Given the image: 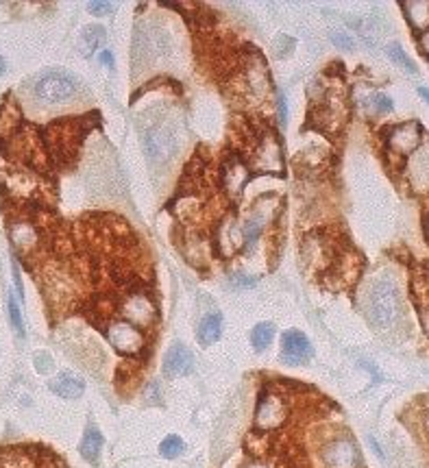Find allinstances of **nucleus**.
Segmentation results:
<instances>
[{
  "label": "nucleus",
  "instance_id": "f257e3e1",
  "mask_svg": "<svg viewBox=\"0 0 429 468\" xmlns=\"http://www.w3.org/2000/svg\"><path fill=\"white\" fill-rule=\"evenodd\" d=\"M368 314L373 325L379 329H390L399 318V292L388 281H377L370 287Z\"/></svg>",
  "mask_w": 429,
  "mask_h": 468
},
{
  "label": "nucleus",
  "instance_id": "f03ea898",
  "mask_svg": "<svg viewBox=\"0 0 429 468\" xmlns=\"http://www.w3.org/2000/svg\"><path fill=\"white\" fill-rule=\"evenodd\" d=\"M248 168L255 172H273L279 174L283 170V155L277 135L268 131H260L257 139L248 149Z\"/></svg>",
  "mask_w": 429,
  "mask_h": 468
},
{
  "label": "nucleus",
  "instance_id": "7ed1b4c3",
  "mask_svg": "<svg viewBox=\"0 0 429 468\" xmlns=\"http://www.w3.org/2000/svg\"><path fill=\"white\" fill-rule=\"evenodd\" d=\"M76 79L68 72H48L42 79L35 81L33 92L42 103L55 105V103H64L76 94Z\"/></svg>",
  "mask_w": 429,
  "mask_h": 468
},
{
  "label": "nucleus",
  "instance_id": "20e7f679",
  "mask_svg": "<svg viewBox=\"0 0 429 468\" xmlns=\"http://www.w3.org/2000/svg\"><path fill=\"white\" fill-rule=\"evenodd\" d=\"M107 340L122 355H137L147 346V336L129 320H113L107 327Z\"/></svg>",
  "mask_w": 429,
  "mask_h": 468
},
{
  "label": "nucleus",
  "instance_id": "39448f33",
  "mask_svg": "<svg viewBox=\"0 0 429 468\" xmlns=\"http://www.w3.org/2000/svg\"><path fill=\"white\" fill-rule=\"evenodd\" d=\"M288 421V403L277 392H264L257 401L255 427L262 431H275Z\"/></svg>",
  "mask_w": 429,
  "mask_h": 468
},
{
  "label": "nucleus",
  "instance_id": "423d86ee",
  "mask_svg": "<svg viewBox=\"0 0 429 468\" xmlns=\"http://www.w3.org/2000/svg\"><path fill=\"white\" fill-rule=\"evenodd\" d=\"M122 316L129 323H133L139 329H149L157 323V307L144 292H135V295L127 297L122 303Z\"/></svg>",
  "mask_w": 429,
  "mask_h": 468
},
{
  "label": "nucleus",
  "instance_id": "0eeeda50",
  "mask_svg": "<svg viewBox=\"0 0 429 468\" xmlns=\"http://www.w3.org/2000/svg\"><path fill=\"white\" fill-rule=\"evenodd\" d=\"M423 139V127L418 122H404V125H394L388 131V146L390 153L396 157H408L412 151H416V146Z\"/></svg>",
  "mask_w": 429,
  "mask_h": 468
},
{
  "label": "nucleus",
  "instance_id": "6e6552de",
  "mask_svg": "<svg viewBox=\"0 0 429 468\" xmlns=\"http://www.w3.org/2000/svg\"><path fill=\"white\" fill-rule=\"evenodd\" d=\"M144 146H147V153L153 161H164L168 159L170 155L175 153L177 149V137H175V131L170 127H164V125H157L153 127L147 137H144Z\"/></svg>",
  "mask_w": 429,
  "mask_h": 468
},
{
  "label": "nucleus",
  "instance_id": "1a4fd4ad",
  "mask_svg": "<svg viewBox=\"0 0 429 468\" xmlns=\"http://www.w3.org/2000/svg\"><path fill=\"white\" fill-rule=\"evenodd\" d=\"M311 358V344L301 331H285L281 338V360L288 366H299Z\"/></svg>",
  "mask_w": 429,
  "mask_h": 468
},
{
  "label": "nucleus",
  "instance_id": "9d476101",
  "mask_svg": "<svg viewBox=\"0 0 429 468\" xmlns=\"http://www.w3.org/2000/svg\"><path fill=\"white\" fill-rule=\"evenodd\" d=\"M323 460L327 468H355L358 464V449L349 440H333L325 447Z\"/></svg>",
  "mask_w": 429,
  "mask_h": 468
},
{
  "label": "nucleus",
  "instance_id": "9b49d317",
  "mask_svg": "<svg viewBox=\"0 0 429 468\" xmlns=\"http://www.w3.org/2000/svg\"><path fill=\"white\" fill-rule=\"evenodd\" d=\"M164 375L168 379H175V377H185L194 370V358L190 350L183 344H175L173 348L168 350L166 358H164Z\"/></svg>",
  "mask_w": 429,
  "mask_h": 468
},
{
  "label": "nucleus",
  "instance_id": "f8f14e48",
  "mask_svg": "<svg viewBox=\"0 0 429 468\" xmlns=\"http://www.w3.org/2000/svg\"><path fill=\"white\" fill-rule=\"evenodd\" d=\"M246 181H248V168L238 157L229 159L222 166V170H220V183L231 196H238L242 192V188L246 186Z\"/></svg>",
  "mask_w": 429,
  "mask_h": 468
},
{
  "label": "nucleus",
  "instance_id": "ddd939ff",
  "mask_svg": "<svg viewBox=\"0 0 429 468\" xmlns=\"http://www.w3.org/2000/svg\"><path fill=\"white\" fill-rule=\"evenodd\" d=\"M50 137L55 139L57 151L62 153H72L79 144V122H72V118H66L64 122H57L50 127Z\"/></svg>",
  "mask_w": 429,
  "mask_h": 468
},
{
  "label": "nucleus",
  "instance_id": "4468645a",
  "mask_svg": "<svg viewBox=\"0 0 429 468\" xmlns=\"http://www.w3.org/2000/svg\"><path fill=\"white\" fill-rule=\"evenodd\" d=\"M50 390L62 399H79L85 392V382L74 372H59L50 382Z\"/></svg>",
  "mask_w": 429,
  "mask_h": 468
},
{
  "label": "nucleus",
  "instance_id": "2eb2a0df",
  "mask_svg": "<svg viewBox=\"0 0 429 468\" xmlns=\"http://www.w3.org/2000/svg\"><path fill=\"white\" fill-rule=\"evenodd\" d=\"M0 468H38V462L26 449H3Z\"/></svg>",
  "mask_w": 429,
  "mask_h": 468
},
{
  "label": "nucleus",
  "instance_id": "dca6fc26",
  "mask_svg": "<svg viewBox=\"0 0 429 468\" xmlns=\"http://www.w3.org/2000/svg\"><path fill=\"white\" fill-rule=\"evenodd\" d=\"M222 333V318L220 314H210L201 320V325H198V331H196V338L203 346H210L214 344Z\"/></svg>",
  "mask_w": 429,
  "mask_h": 468
},
{
  "label": "nucleus",
  "instance_id": "f3484780",
  "mask_svg": "<svg viewBox=\"0 0 429 468\" xmlns=\"http://www.w3.org/2000/svg\"><path fill=\"white\" fill-rule=\"evenodd\" d=\"M105 40V28L103 26H85L83 33L79 35V50L83 57H90Z\"/></svg>",
  "mask_w": 429,
  "mask_h": 468
},
{
  "label": "nucleus",
  "instance_id": "a211bd4d",
  "mask_svg": "<svg viewBox=\"0 0 429 468\" xmlns=\"http://www.w3.org/2000/svg\"><path fill=\"white\" fill-rule=\"evenodd\" d=\"M401 9L406 11V18L416 31H427L429 28V3H401Z\"/></svg>",
  "mask_w": 429,
  "mask_h": 468
},
{
  "label": "nucleus",
  "instance_id": "6ab92c4d",
  "mask_svg": "<svg viewBox=\"0 0 429 468\" xmlns=\"http://www.w3.org/2000/svg\"><path fill=\"white\" fill-rule=\"evenodd\" d=\"M103 449V435L96 427H90L81 440V455L88 462H96Z\"/></svg>",
  "mask_w": 429,
  "mask_h": 468
},
{
  "label": "nucleus",
  "instance_id": "aec40b11",
  "mask_svg": "<svg viewBox=\"0 0 429 468\" xmlns=\"http://www.w3.org/2000/svg\"><path fill=\"white\" fill-rule=\"evenodd\" d=\"M234 224H236L234 220H224V222L220 224V229H218V244H220V249H222L224 255H231V253L240 246V242L236 240V236H238V233H242V231H238Z\"/></svg>",
  "mask_w": 429,
  "mask_h": 468
},
{
  "label": "nucleus",
  "instance_id": "412c9836",
  "mask_svg": "<svg viewBox=\"0 0 429 468\" xmlns=\"http://www.w3.org/2000/svg\"><path fill=\"white\" fill-rule=\"evenodd\" d=\"M273 338H275V325L273 323H257L251 331V344H253V348L257 350V353L266 350V346H270Z\"/></svg>",
  "mask_w": 429,
  "mask_h": 468
},
{
  "label": "nucleus",
  "instance_id": "4be33fe9",
  "mask_svg": "<svg viewBox=\"0 0 429 468\" xmlns=\"http://www.w3.org/2000/svg\"><path fill=\"white\" fill-rule=\"evenodd\" d=\"M262 231H264V218L257 216V214L251 216V218L246 220L244 229H242V242H244L246 246H253L257 240H260Z\"/></svg>",
  "mask_w": 429,
  "mask_h": 468
},
{
  "label": "nucleus",
  "instance_id": "5701e85b",
  "mask_svg": "<svg viewBox=\"0 0 429 468\" xmlns=\"http://www.w3.org/2000/svg\"><path fill=\"white\" fill-rule=\"evenodd\" d=\"M183 449H185V445H183V440H181L179 435H168V438H164L161 445H159V453L164 457H168V460L179 457L183 453Z\"/></svg>",
  "mask_w": 429,
  "mask_h": 468
},
{
  "label": "nucleus",
  "instance_id": "b1692460",
  "mask_svg": "<svg viewBox=\"0 0 429 468\" xmlns=\"http://www.w3.org/2000/svg\"><path fill=\"white\" fill-rule=\"evenodd\" d=\"M388 55H390V59H392V62L401 64V66H404L406 70H410L412 74L416 72V66L412 64V59H410V57L401 50V46H399V44H390V46H388Z\"/></svg>",
  "mask_w": 429,
  "mask_h": 468
},
{
  "label": "nucleus",
  "instance_id": "393cba45",
  "mask_svg": "<svg viewBox=\"0 0 429 468\" xmlns=\"http://www.w3.org/2000/svg\"><path fill=\"white\" fill-rule=\"evenodd\" d=\"M9 318H11V325L16 327V331L20 336H24V323H22V316H20V307L16 303L13 297H9Z\"/></svg>",
  "mask_w": 429,
  "mask_h": 468
},
{
  "label": "nucleus",
  "instance_id": "a878e982",
  "mask_svg": "<svg viewBox=\"0 0 429 468\" xmlns=\"http://www.w3.org/2000/svg\"><path fill=\"white\" fill-rule=\"evenodd\" d=\"M331 40H333L336 46L345 48V50H351V48H353V40H351L349 35H345V33H333Z\"/></svg>",
  "mask_w": 429,
  "mask_h": 468
},
{
  "label": "nucleus",
  "instance_id": "bb28decb",
  "mask_svg": "<svg viewBox=\"0 0 429 468\" xmlns=\"http://www.w3.org/2000/svg\"><path fill=\"white\" fill-rule=\"evenodd\" d=\"M373 103H375V109L377 111H390L392 109V101L384 94H375L373 96Z\"/></svg>",
  "mask_w": 429,
  "mask_h": 468
},
{
  "label": "nucleus",
  "instance_id": "cd10ccee",
  "mask_svg": "<svg viewBox=\"0 0 429 468\" xmlns=\"http://www.w3.org/2000/svg\"><path fill=\"white\" fill-rule=\"evenodd\" d=\"M88 7H90V11H92V13H96V16H103V13H107V11H111V9H113V5H111V3H90Z\"/></svg>",
  "mask_w": 429,
  "mask_h": 468
},
{
  "label": "nucleus",
  "instance_id": "c85d7f7f",
  "mask_svg": "<svg viewBox=\"0 0 429 468\" xmlns=\"http://www.w3.org/2000/svg\"><path fill=\"white\" fill-rule=\"evenodd\" d=\"M279 122H288V107H285V96H279Z\"/></svg>",
  "mask_w": 429,
  "mask_h": 468
},
{
  "label": "nucleus",
  "instance_id": "c756f323",
  "mask_svg": "<svg viewBox=\"0 0 429 468\" xmlns=\"http://www.w3.org/2000/svg\"><path fill=\"white\" fill-rule=\"evenodd\" d=\"M101 62L107 64L109 68H113V55H111L109 50H103V52H101Z\"/></svg>",
  "mask_w": 429,
  "mask_h": 468
},
{
  "label": "nucleus",
  "instance_id": "7c9ffc66",
  "mask_svg": "<svg viewBox=\"0 0 429 468\" xmlns=\"http://www.w3.org/2000/svg\"><path fill=\"white\" fill-rule=\"evenodd\" d=\"M231 283H234V285H253L255 279H242V275H238V277L231 279Z\"/></svg>",
  "mask_w": 429,
  "mask_h": 468
},
{
  "label": "nucleus",
  "instance_id": "2f4dec72",
  "mask_svg": "<svg viewBox=\"0 0 429 468\" xmlns=\"http://www.w3.org/2000/svg\"><path fill=\"white\" fill-rule=\"evenodd\" d=\"M421 48H423V52L429 55V28L423 33V38H421Z\"/></svg>",
  "mask_w": 429,
  "mask_h": 468
},
{
  "label": "nucleus",
  "instance_id": "473e14b6",
  "mask_svg": "<svg viewBox=\"0 0 429 468\" xmlns=\"http://www.w3.org/2000/svg\"><path fill=\"white\" fill-rule=\"evenodd\" d=\"M13 281H16V287H18V292H20V297L24 299V295H22V281H20V270L13 266Z\"/></svg>",
  "mask_w": 429,
  "mask_h": 468
},
{
  "label": "nucleus",
  "instance_id": "72a5a7b5",
  "mask_svg": "<svg viewBox=\"0 0 429 468\" xmlns=\"http://www.w3.org/2000/svg\"><path fill=\"white\" fill-rule=\"evenodd\" d=\"M418 94L427 101V105H429V87H418Z\"/></svg>",
  "mask_w": 429,
  "mask_h": 468
},
{
  "label": "nucleus",
  "instance_id": "f704fd0d",
  "mask_svg": "<svg viewBox=\"0 0 429 468\" xmlns=\"http://www.w3.org/2000/svg\"><path fill=\"white\" fill-rule=\"evenodd\" d=\"M425 236H427V240H429V216H427V220H425Z\"/></svg>",
  "mask_w": 429,
  "mask_h": 468
},
{
  "label": "nucleus",
  "instance_id": "c9c22d12",
  "mask_svg": "<svg viewBox=\"0 0 429 468\" xmlns=\"http://www.w3.org/2000/svg\"><path fill=\"white\" fill-rule=\"evenodd\" d=\"M3 72H5V59L0 57V74H3Z\"/></svg>",
  "mask_w": 429,
  "mask_h": 468
}]
</instances>
